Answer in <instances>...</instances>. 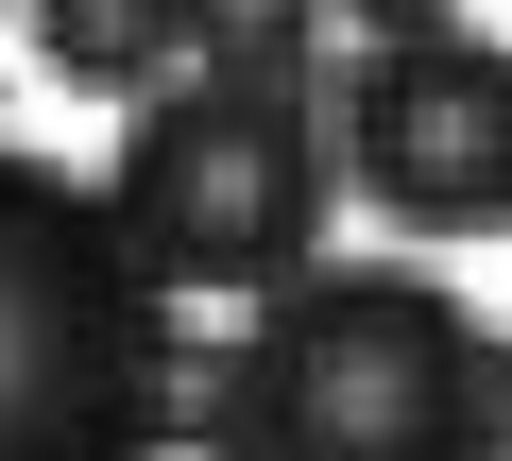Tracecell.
I'll return each mask as SVG.
<instances>
[{"label": "cell", "instance_id": "8", "mask_svg": "<svg viewBox=\"0 0 512 461\" xmlns=\"http://www.w3.org/2000/svg\"><path fill=\"white\" fill-rule=\"evenodd\" d=\"M0 18H18V0H0Z\"/></svg>", "mask_w": 512, "mask_h": 461}, {"label": "cell", "instance_id": "7", "mask_svg": "<svg viewBox=\"0 0 512 461\" xmlns=\"http://www.w3.org/2000/svg\"><path fill=\"white\" fill-rule=\"evenodd\" d=\"M495 410H512V342H495Z\"/></svg>", "mask_w": 512, "mask_h": 461}, {"label": "cell", "instance_id": "1", "mask_svg": "<svg viewBox=\"0 0 512 461\" xmlns=\"http://www.w3.org/2000/svg\"><path fill=\"white\" fill-rule=\"evenodd\" d=\"M495 325L427 257H308L222 359V461H495Z\"/></svg>", "mask_w": 512, "mask_h": 461}, {"label": "cell", "instance_id": "6", "mask_svg": "<svg viewBox=\"0 0 512 461\" xmlns=\"http://www.w3.org/2000/svg\"><path fill=\"white\" fill-rule=\"evenodd\" d=\"M325 18H359V35H427V18H461V0H325Z\"/></svg>", "mask_w": 512, "mask_h": 461}, {"label": "cell", "instance_id": "3", "mask_svg": "<svg viewBox=\"0 0 512 461\" xmlns=\"http://www.w3.org/2000/svg\"><path fill=\"white\" fill-rule=\"evenodd\" d=\"M120 240L154 291H274L325 240V103L291 69H205V86H137L120 120Z\"/></svg>", "mask_w": 512, "mask_h": 461}, {"label": "cell", "instance_id": "4", "mask_svg": "<svg viewBox=\"0 0 512 461\" xmlns=\"http://www.w3.org/2000/svg\"><path fill=\"white\" fill-rule=\"evenodd\" d=\"M342 171L393 240H512V52L427 18L342 69Z\"/></svg>", "mask_w": 512, "mask_h": 461}, {"label": "cell", "instance_id": "2", "mask_svg": "<svg viewBox=\"0 0 512 461\" xmlns=\"http://www.w3.org/2000/svg\"><path fill=\"white\" fill-rule=\"evenodd\" d=\"M171 410H188V342L120 205L0 137V461H154Z\"/></svg>", "mask_w": 512, "mask_h": 461}, {"label": "cell", "instance_id": "5", "mask_svg": "<svg viewBox=\"0 0 512 461\" xmlns=\"http://www.w3.org/2000/svg\"><path fill=\"white\" fill-rule=\"evenodd\" d=\"M35 69L86 86V103H137V86L188 69V18L171 0H35Z\"/></svg>", "mask_w": 512, "mask_h": 461}]
</instances>
